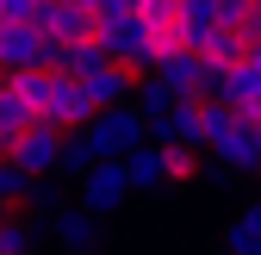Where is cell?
I'll return each mask as SVG.
<instances>
[{
  "instance_id": "obj_3",
  "label": "cell",
  "mask_w": 261,
  "mask_h": 255,
  "mask_svg": "<svg viewBox=\"0 0 261 255\" xmlns=\"http://www.w3.org/2000/svg\"><path fill=\"white\" fill-rule=\"evenodd\" d=\"M0 156H7L25 181H44V174L56 168V156H62V131H50V124H25L19 137L0 143Z\"/></svg>"
},
{
  "instance_id": "obj_18",
  "label": "cell",
  "mask_w": 261,
  "mask_h": 255,
  "mask_svg": "<svg viewBox=\"0 0 261 255\" xmlns=\"http://www.w3.org/2000/svg\"><path fill=\"white\" fill-rule=\"evenodd\" d=\"M25 187H31V181L7 162V156H0V212H7V206H19V199H25Z\"/></svg>"
},
{
  "instance_id": "obj_22",
  "label": "cell",
  "mask_w": 261,
  "mask_h": 255,
  "mask_svg": "<svg viewBox=\"0 0 261 255\" xmlns=\"http://www.w3.org/2000/svg\"><path fill=\"white\" fill-rule=\"evenodd\" d=\"M249 62H255V69H261V38H249Z\"/></svg>"
},
{
  "instance_id": "obj_19",
  "label": "cell",
  "mask_w": 261,
  "mask_h": 255,
  "mask_svg": "<svg viewBox=\"0 0 261 255\" xmlns=\"http://www.w3.org/2000/svg\"><path fill=\"white\" fill-rule=\"evenodd\" d=\"M44 0H0V25H38Z\"/></svg>"
},
{
  "instance_id": "obj_11",
  "label": "cell",
  "mask_w": 261,
  "mask_h": 255,
  "mask_svg": "<svg viewBox=\"0 0 261 255\" xmlns=\"http://www.w3.org/2000/svg\"><path fill=\"white\" fill-rule=\"evenodd\" d=\"M38 237H44V224L25 206H7V212H0V255H38L44 249Z\"/></svg>"
},
{
  "instance_id": "obj_2",
  "label": "cell",
  "mask_w": 261,
  "mask_h": 255,
  "mask_svg": "<svg viewBox=\"0 0 261 255\" xmlns=\"http://www.w3.org/2000/svg\"><path fill=\"white\" fill-rule=\"evenodd\" d=\"M93 44H100L118 69H130V75H149V62L162 56V50H155V31L137 19V7H124V13H93Z\"/></svg>"
},
{
  "instance_id": "obj_12",
  "label": "cell",
  "mask_w": 261,
  "mask_h": 255,
  "mask_svg": "<svg viewBox=\"0 0 261 255\" xmlns=\"http://www.w3.org/2000/svg\"><path fill=\"white\" fill-rule=\"evenodd\" d=\"M193 50H199L205 69H230V62L249 56V31H243V25H218L212 38H205V44H193Z\"/></svg>"
},
{
  "instance_id": "obj_10",
  "label": "cell",
  "mask_w": 261,
  "mask_h": 255,
  "mask_svg": "<svg viewBox=\"0 0 261 255\" xmlns=\"http://www.w3.org/2000/svg\"><path fill=\"white\" fill-rule=\"evenodd\" d=\"M199 124H205V100H174L168 118L149 131V143H187V149H199Z\"/></svg>"
},
{
  "instance_id": "obj_7",
  "label": "cell",
  "mask_w": 261,
  "mask_h": 255,
  "mask_svg": "<svg viewBox=\"0 0 261 255\" xmlns=\"http://www.w3.org/2000/svg\"><path fill=\"white\" fill-rule=\"evenodd\" d=\"M44 237H56V249H62V255H93V249H100V218H93V212H81V206L50 212Z\"/></svg>"
},
{
  "instance_id": "obj_24",
  "label": "cell",
  "mask_w": 261,
  "mask_h": 255,
  "mask_svg": "<svg viewBox=\"0 0 261 255\" xmlns=\"http://www.w3.org/2000/svg\"><path fill=\"white\" fill-rule=\"evenodd\" d=\"M0 75H7V69H0Z\"/></svg>"
},
{
  "instance_id": "obj_8",
  "label": "cell",
  "mask_w": 261,
  "mask_h": 255,
  "mask_svg": "<svg viewBox=\"0 0 261 255\" xmlns=\"http://www.w3.org/2000/svg\"><path fill=\"white\" fill-rule=\"evenodd\" d=\"M38 31L62 50V44H87L93 38V13L87 7H69V0H44L38 7Z\"/></svg>"
},
{
  "instance_id": "obj_1",
  "label": "cell",
  "mask_w": 261,
  "mask_h": 255,
  "mask_svg": "<svg viewBox=\"0 0 261 255\" xmlns=\"http://www.w3.org/2000/svg\"><path fill=\"white\" fill-rule=\"evenodd\" d=\"M199 149L224 174H261V124L237 118L230 106H212L205 100V124H199Z\"/></svg>"
},
{
  "instance_id": "obj_15",
  "label": "cell",
  "mask_w": 261,
  "mask_h": 255,
  "mask_svg": "<svg viewBox=\"0 0 261 255\" xmlns=\"http://www.w3.org/2000/svg\"><path fill=\"white\" fill-rule=\"evenodd\" d=\"M155 149H162L168 187H193V181H199V149H187V143H155Z\"/></svg>"
},
{
  "instance_id": "obj_20",
  "label": "cell",
  "mask_w": 261,
  "mask_h": 255,
  "mask_svg": "<svg viewBox=\"0 0 261 255\" xmlns=\"http://www.w3.org/2000/svg\"><path fill=\"white\" fill-rule=\"evenodd\" d=\"M212 13H218V25H249L255 0H212Z\"/></svg>"
},
{
  "instance_id": "obj_14",
  "label": "cell",
  "mask_w": 261,
  "mask_h": 255,
  "mask_svg": "<svg viewBox=\"0 0 261 255\" xmlns=\"http://www.w3.org/2000/svg\"><path fill=\"white\" fill-rule=\"evenodd\" d=\"M224 255H261V199L255 206H243L237 218H230V224H224Z\"/></svg>"
},
{
  "instance_id": "obj_6",
  "label": "cell",
  "mask_w": 261,
  "mask_h": 255,
  "mask_svg": "<svg viewBox=\"0 0 261 255\" xmlns=\"http://www.w3.org/2000/svg\"><path fill=\"white\" fill-rule=\"evenodd\" d=\"M149 75L174 93V100H199V87H205V62H199V50H162L155 62H149Z\"/></svg>"
},
{
  "instance_id": "obj_13",
  "label": "cell",
  "mask_w": 261,
  "mask_h": 255,
  "mask_svg": "<svg viewBox=\"0 0 261 255\" xmlns=\"http://www.w3.org/2000/svg\"><path fill=\"white\" fill-rule=\"evenodd\" d=\"M118 168H124V181H130V193H155V187H168V174H162V149H155V143H137Z\"/></svg>"
},
{
  "instance_id": "obj_4",
  "label": "cell",
  "mask_w": 261,
  "mask_h": 255,
  "mask_svg": "<svg viewBox=\"0 0 261 255\" xmlns=\"http://www.w3.org/2000/svg\"><path fill=\"white\" fill-rule=\"evenodd\" d=\"M0 69H56V44L44 38L38 25H0Z\"/></svg>"
},
{
  "instance_id": "obj_21",
  "label": "cell",
  "mask_w": 261,
  "mask_h": 255,
  "mask_svg": "<svg viewBox=\"0 0 261 255\" xmlns=\"http://www.w3.org/2000/svg\"><path fill=\"white\" fill-rule=\"evenodd\" d=\"M243 31H249V38H261V0H255V13H249V25H243Z\"/></svg>"
},
{
  "instance_id": "obj_16",
  "label": "cell",
  "mask_w": 261,
  "mask_h": 255,
  "mask_svg": "<svg viewBox=\"0 0 261 255\" xmlns=\"http://www.w3.org/2000/svg\"><path fill=\"white\" fill-rule=\"evenodd\" d=\"M25 124H31V112H25V100H19L13 87H7V75H0V143H7V137H19Z\"/></svg>"
},
{
  "instance_id": "obj_5",
  "label": "cell",
  "mask_w": 261,
  "mask_h": 255,
  "mask_svg": "<svg viewBox=\"0 0 261 255\" xmlns=\"http://www.w3.org/2000/svg\"><path fill=\"white\" fill-rule=\"evenodd\" d=\"M75 181H81V187H75V206L93 212V218H112V212L130 199V181H124L118 162H100V168H87V174H75Z\"/></svg>"
},
{
  "instance_id": "obj_23",
  "label": "cell",
  "mask_w": 261,
  "mask_h": 255,
  "mask_svg": "<svg viewBox=\"0 0 261 255\" xmlns=\"http://www.w3.org/2000/svg\"><path fill=\"white\" fill-rule=\"evenodd\" d=\"M38 255H62V249H38Z\"/></svg>"
},
{
  "instance_id": "obj_17",
  "label": "cell",
  "mask_w": 261,
  "mask_h": 255,
  "mask_svg": "<svg viewBox=\"0 0 261 255\" xmlns=\"http://www.w3.org/2000/svg\"><path fill=\"white\" fill-rule=\"evenodd\" d=\"M174 13H180V0H137V19H143L149 31H168Z\"/></svg>"
},
{
  "instance_id": "obj_9",
  "label": "cell",
  "mask_w": 261,
  "mask_h": 255,
  "mask_svg": "<svg viewBox=\"0 0 261 255\" xmlns=\"http://www.w3.org/2000/svg\"><path fill=\"white\" fill-rule=\"evenodd\" d=\"M75 81H81V93H87L93 112H106V106H130V87H137V75L118 69V62H100V69H87V75H75Z\"/></svg>"
}]
</instances>
